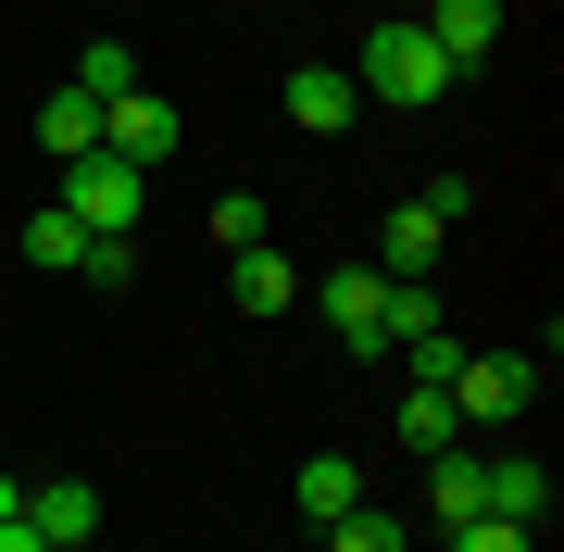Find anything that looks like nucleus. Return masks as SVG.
<instances>
[{"mask_svg": "<svg viewBox=\"0 0 564 552\" xmlns=\"http://www.w3.org/2000/svg\"><path fill=\"white\" fill-rule=\"evenodd\" d=\"M464 76V63H440V39H426L414 13H389L377 39H364V63H351V88L364 101H402V113H440V88Z\"/></svg>", "mask_w": 564, "mask_h": 552, "instance_id": "nucleus-1", "label": "nucleus"}, {"mask_svg": "<svg viewBox=\"0 0 564 552\" xmlns=\"http://www.w3.org/2000/svg\"><path fill=\"white\" fill-rule=\"evenodd\" d=\"M139 202H151V176H139V164H113V151L63 164V214H76L88 239H139Z\"/></svg>", "mask_w": 564, "mask_h": 552, "instance_id": "nucleus-2", "label": "nucleus"}, {"mask_svg": "<svg viewBox=\"0 0 564 552\" xmlns=\"http://www.w3.org/2000/svg\"><path fill=\"white\" fill-rule=\"evenodd\" d=\"M540 402V351H464L452 365V414L464 427H502V414Z\"/></svg>", "mask_w": 564, "mask_h": 552, "instance_id": "nucleus-3", "label": "nucleus"}, {"mask_svg": "<svg viewBox=\"0 0 564 552\" xmlns=\"http://www.w3.org/2000/svg\"><path fill=\"white\" fill-rule=\"evenodd\" d=\"M176 139H188V126H176V101H151V88H126V101H101V151H113V164H176Z\"/></svg>", "mask_w": 564, "mask_h": 552, "instance_id": "nucleus-4", "label": "nucleus"}, {"mask_svg": "<svg viewBox=\"0 0 564 552\" xmlns=\"http://www.w3.org/2000/svg\"><path fill=\"white\" fill-rule=\"evenodd\" d=\"M477 515H502V528H552V465H527V452H477Z\"/></svg>", "mask_w": 564, "mask_h": 552, "instance_id": "nucleus-5", "label": "nucleus"}, {"mask_svg": "<svg viewBox=\"0 0 564 552\" xmlns=\"http://www.w3.org/2000/svg\"><path fill=\"white\" fill-rule=\"evenodd\" d=\"M314 289V314H326V327H339V351H364V365H389V351H377V264H339V277H302Z\"/></svg>", "mask_w": 564, "mask_h": 552, "instance_id": "nucleus-6", "label": "nucleus"}, {"mask_svg": "<svg viewBox=\"0 0 564 552\" xmlns=\"http://www.w3.org/2000/svg\"><path fill=\"white\" fill-rule=\"evenodd\" d=\"M276 113H289V126H302V139H339V126L364 113V88L339 76V63H302V76H289V88H276Z\"/></svg>", "mask_w": 564, "mask_h": 552, "instance_id": "nucleus-7", "label": "nucleus"}, {"mask_svg": "<svg viewBox=\"0 0 564 552\" xmlns=\"http://www.w3.org/2000/svg\"><path fill=\"white\" fill-rule=\"evenodd\" d=\"M25 528L51 552H88L101 540V490H88V477H39V490H25Z\"/></svg>", "mask_w": 564, "mask_h": 552, "instance_id": "nucleus-8", "label": "nucleus"}, {"mask_svg": "<svg viewBox=\"0 0 564 552\" xmlns=\"http://www.w3.org/2000/svg\"><path fill=\"white\" fill-rule=\"evenodd\" d=\"M426 39H440V63H489V51H502V0H426Z\"/></svg>", "mask_w": 564, "mask_h": 552, "instance_id": "nucleus-9", "label": "nucleus"}, {"mask_svg": "<svg viewBox=\"0 0 564 552\" xmlns=\"http://www.w3.org/2000/svg\"><path fill=\"white\" fill-rule=\"evenodd\" d=\"M39 151L51 164H88V151H101V101H88V88H51L39 101Z\"/></svg>", "mask_w": 564, "mask_h": 552, "instance_id": "nucleus-10", "label": "nucleus"}, {"mask_svg": "<svg viewBox=\"0 0 564 552\" xmlns=\"http://www.w3.org/2000/svg\"><path fill=\"white\" fill-rule=\"evenodd\" d=\"M226 264H239V277H226V289H239V314H289V302H302V264H289L276 239H263V251H226Z\"/></svg>", "mask_w": 564, "mask_h": 552, "instance_id": "nucleus-11", "label": "nucleus"}, {"mask_svg": "<svg viewBox=\"0 0 564 552\" xmlns=\"http://www.w3.org/2000/svg\"><path fill=\"white\" fill-rule=\"evenodd\" d=\"M289 502H302V515H314V528H339V515L364 502V465H351V452H314V465H302V477H289Z\"/></svg>", "mask_w": 564, "mask_h": 552, "instance_id": "nucleus-12", "label": "nucleus"}, {"mask_svg": "<svg viewBox=\"0 0 564 552\" xmlns=\"http://www.w3.org/2000/svg\"><path fill=\"white\" fill-rule=\"evenodd\" d=\"M25 264H39V277H76L88 264V226L63 214V202H39V214H25Z\"/></svg>", "mask_w": 564, "mask_h": 552, "instance_id": "nucleus-13", "label": "nucleus"}, {"mask_svg": "<svg viewBox=\"0 0 564 552\" xmlns=\"http://www.w3.org/2000/svg\"><path fill=\"white\" fill-rule=\"evenodd\" d=\"M452 440H464L452 389H440V377H414V389H402V452H452Z\"/></svg>", "mask_w": 564, "mask_h": 552, "instance_id": "nucleus-14", "label": "nucleus"}, {"mask_svg": "<svg viewBox=\"0 0 564 552\" xmlns=\"http://www.w3.org/2000/svg\"><path fill=\"white\" fill-rule=\"evenodd\" d=\"M426 264H440V214H389V239H377V277H426Z\"/></svg>", "mask_w": 564, "mask_h": 552, "instance_id": "nucleus-15", "label": "nucleus"}, {"mask_svg": "<svg viewBox=\"0 0 564 552\" xmlns=\"http://www.w3.org/2000/svg\"><path fill=\"white\" fill-rule=\"evenodd\" d=\"M426 515H440V528L477 515V452H426Z\"/></svg>", "mask_w": 564, "mask_h": 552, "instance_id": "nucleus-16", "label": "nucleus"}, {"mask_svg": "<svg viewBox=\"0 0 564 552\" xmlns=\"http://www.w3.org/2000/svg\"><path fill=\"white\" fill-rule=\"evenodd\" d=\"M63 88H88V101H126V88H139V51H126V39H88Z\"/></svg>", "mask_w": 564, "mask_h": 552, "instance_id": "nucleus-17", "label": "nucleus"}, {"mask_svg": "<svg viewBox=\"0 0 564 552\" xmlns=\"http://www.w3.org/2000/svg\"><path fill=\"white\" fill-rule=\"evenodd\" d=\"M326 552H414V528H402V515H377V502H351L339 528H326Z\"/></svg>", "mask_w": 564, "mask_h": 552, "instance_id": "nucleus-18", "label": "nucleus"}, {"mask_svg": "<svg viewBox=\"0 0 564 552\" xmlns=\"http://www.w3.org/2000/svg\"><path fill=\"white\" fill-rule=\"evenodd\" d=\"M440 552H540V528H502V515H464V528H440Z\"/></svg>", "mask_w": 564, "mask_h": 552, "instance_id": "nucleus-19", "label": "nucleus"}, {"mask_svg": "<svg viewBox=\"0 0 564 552\" xmlns=\"http://www.w3.org/2000/svg\"><path fill=\"white\" fill-rule=\"evenodd\" d=\"M214 251H263V202H251V188L214 202Z\"/></svg>", "mask_w": 564, "mask_h": 552, "instance_id": "nucleus-20", "label": "nucleus"}, {"mask_svg": "<svg viewBox=\"0 0 564 552\" xmlns=\"http://www.w3.org/2000/svg\"><path fill=\"white\" fill-rule=\"evenodd\" d=\"M76 277H88V289H126V277H139V239H88Z\"/></svg>", "mask_w": 564, "mask_h": 552, "instance_id": "nucleus-21", "label": "nucleus"}, {"mask_svg": "<svg viewBox=\"0 0 564 552\" xmlns=\"http://www.w3.org/2000/svg\"><path fill=\"white\" fill-rule=\"evenodd\" d=\"M0 552H51V540H39V528H25V515H13V528H0Z\"/></svg>", "mask_w": 564, "mask_h": 552, "instance_id": "nucleus-22", "label": "nucleus"}, {"mask_svg": "<svg viewBox=\"0 0 564 552\" xmlns=\"http://www.w3.org/2000/svg\"><path fill=\"white\" fill-rule=\"evenodd\" d=\"M13 515H25V477H0V528H13Z\"/></svg>", "mask_w": 564, "mask_h": 552, "instance_id": "nucleus-23", "label": "nucleus"}]
</instances>
